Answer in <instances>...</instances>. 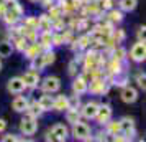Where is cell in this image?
<instances>
[{"instance_id":"6da1fadb","label":"cell","mask_w":146,"mask_h":142,"mask_svg":"<svg viewBox=\"0 0 146 142\" xmlns=\"http://www.w3.org/2000/svg\"><path fill=\"white\" fill-rule=\"evenodd\" d=\"M72 135L77 141H92V129L87 126L86 122L77 121L76 124H72Z\"/></svg>"},{"instance_id":"7c38bea8","label":"cell","mask_w":146,"mask_h":142,"mask_svg":"<svg viewBox=\"0 0 146 142\" xmlns=\"http://www.w3.org/2000/svg\"><path fill=\"white\" fill-rule=\"evenodd\" d=\"M87 88H89V83H87V79L84 78V76H77L76 79H74L72 83V91L74 94L77 96H82L87 93Z\"/></svg>"},{"instance_id":"277c9868","label":"cell","mask_w":146,"mask_h":142,"mask_svg":"<svg viewBox=\"0 0 146 142\" xmlns=\"http://www.w3.org/2000/svg\"><path fill=\"white\" fill-rule=\"evenodd\" d=\"M40 83H41V89L44 93H49V94L58 93L61 89V79L58 76H46L44 79H40Z\"/></svg>"},{"instance_id":"8fae6325","label":"cell","mask_w":146,"mask_h":142,"mask_svg":"<svg viewBox=\"0 0 146 142\" xmlns=\"http://www.w3.org/2000/svg\"><path fill=\"white\" fill-rule=\"evenodd\" d=\"M120 98L126 104H133V102L138 99V91L133 88V86H123L121 93H120Z\"/></svg>"},{"instance_id":"3957f363","label":"cell","mask_w":146,"mask_h":142,"mask_svg":"<svg viewBox=\"0 0 146 142\" xmlns=\"http://www.w3.org/2000/svg\"><path fill=\"white\" fill-rule=\"evenodd\" d=\"M38 131V122H36V117H31V116H27L20 121V132L23 135H35Z\"/></svg>"},{"instance_id":"ba28073f","label":"cell","mask_w":146,"mask_h":142,"mask_svg":"<svg viewBox=\"0 0 146 142\" xmlns=\"http://www.w3.org/2000/svg\"><path fill=\"white\" fill-rule=\"evenodd\" d=\"M7 89H8V93H12V94H21L27 89V86H25V83H23V79L20 76H15V78H12L7 83Z\"/></svg>"},{"instance_id":"1f68e13d","label":"cell","mask_w":146,"mask_h":142,"mask_svg":"<svg viewBox=\"0 0 146 142\" xmlns=\"http://www.w3.org/2000/svg\"><path fill=\"white\" fill-rule=\"evenodd\" d=\"M89 41H90V38H89V36H82V38L77 41V43H79V46H80V48H86L87 45H89Z\"/></svg>"},{"instance_id":"4fadbf2b","label":"cell","mask_w":146,"mask_h":142,"mask_svg":"<svg viewBox=\"0 0 146 142\" xmlns=\"http://www.w3.org/2000/svg\"><path fill=\"white\" fill-rule=\"evenodd\" d=\"M28 99L25 98V96H17L13 99V102H12V108H13L15 112H25L28 108Z\"/></svg>"},{"instance_id":"f35d334b","label":"cell","mask_w":146,"mask_h":142,"mask_svg":"<svg viewBox=\"0 0 146 142\" xmlns=\"http://www.w3.org/2000/svg\"><path fill=\"white\" fill-rule=\"evenodd\" d=\"M0 71H2V61H0Z\"/></svg>"},{"instance_id":"30bf717a","label":"cell","mask_w":146,"mask_h":142,"mask_svg":"<svg viewBox=\"0 0 146 142\" xmlns=\"http://www.w3.org/2000/svg\"><path fill=\"white\" fill-rule=\"evenodd\" d=\"M21 79L25 83V86L30 89H33L38 86V83H40V71H35V69H30L27 71L25 75L21 76Z\"/></svg>"},{"instance_id":"83f0119b","label":"cell","mask_w":146,"mask_h":142,"mask_svg":"<svg viewBox=\"0 0 146 142\" xmlns=\"http://www.w3.org/2000/svg\"><path fill=\"white\" fill-rule=\"evenodd\" d=\"M145 81H146V76H145V73H139L138 76H136V83H138V86L143 91H145V88H146V84H145Z\"/></svg>"},{"instance_id":"4dcf8cb0","label":"cell","mask_w":146,"mask_h":142,"mask_svg":"<svg viewBox=\"0 0 146 142\" xmlns=\"http://www.w3.org/2000/svg\"><path fill=\"white\" fill-rule=\"evenodd\" d=\"M79 96L76 94L74 98H69V108H72V109H77L79 108Z\"/></svg>"},{"instance_id":"7402d4cb","label":"cell","mask_w":146,"mask_h":142,"mask_svg":"<svg viewBox=\"0 0 146 142\" xmlns=\"http://www.w3.org/2000/svg\"><path fill=\"white\" fill-rule=\"evenodd\" d=\"M66 119L69 124H76L77 121H80V112L77 109H72V108H67L66 109Z\"/></svg>"},{"instance_id":"d6a6232c","label":"cell","mask_w":146,"mask_h":142,"mask_svg":"<svg viewBox=\"0 0 146 142\" xmlns=\"http://www.w3.org/2000/svg\"><path fill=\"white\" fill-rule=\"evenodd\" d=\"M102 7L105 10H110L112 8V0H102Z\"/></svg>"},{"instance_id":"8d00e7d4","label":"cell","mask_w":146,"mask_h":142,"mask_svg":"<svg viewBox=\"0 0 146 142\" xmlns=\"http://www.w3.org/2000/svg\"><path fill=\"white\" fill-rule=\"evenodd\" d=\"M5 2H7V0H0V5H5Z\"/></svg>"},{"instance_id":"7a4b0ae2","label":"cell","mask_w":146,"mask_h":142,"mask_svg":"<svg viewBox=\"0 0 146 142\" xmlns=\"http://www.w3.org/2000/svg\"><path fill=\"white\" fill-rule=\"evenodd\" d=\"M67 137H69V129L64 126V124H54L51 131L48 132V141L53 139V141H59V142H66Z\"/></svg>"},{"instance_id":"9a60e30c","label":"cell","mask_w":146,"mask_h":142,"mask_svg":"<svg viewBox=\"0 0 146 142\" xmlns=\"http://www.w3.org/2000/svg\"><path fill=\"white\" fill-rule=\"evenodd\" d=\"M67 108H69V98H66V96H58V98H54V102H53L54 111H66Z\"/></svg>"},{"instance_id":"e575fe53","label":"cell","mask_w":146,"mask_h":142,"mask_svg":"<svg viewBox=\"0 0 146 142\" xmlns=\"http://www.w3.org/2000/svg\"><path fill=\"white\" fill-rule=\"evenodd\" d=\"M7 129V122H5V119H0V132H3Z\"/></svg>"},{"instance_id":"d6986e66","label":"cell","mask_w":146,"mask_h":142,"mask_svg":"<svg viewBox=\"0 0 146 142\" xmlns=\"http://www.w3.org/2000/svg\"><path fill=\"white\" fill-rule=\"evenodd\" d=\"M28 116H31V117H40L41 114H43V109L40 108V104H38V101H35V102H28V108H27V111H25Z\"/></svg>"},{"instance_id":"f1b7e54d","label":"cell","mask_w":146,"mask_h":142,"mask_svg":"<svg viewBox=\"0 0 146 142\" xmlns=\"http://www.w3.org/2000/svg\"><path fill=\"white\" fill-rule=\"evenodd\" d=\"M25 27L36 28V27H38V18H31V17H28L27 20H25Z\"/></svg>"},{"instance_id":"d590c367","label":"cell","mask_w":146,"mask_h":142,"mask_svg":"<svg viewBox=\"0 0 146 142\" xmlns=\"http://www.w3.org/2000/svg\"><path fill=\"white\" fill-rule=\"evenodd\" d=\"M3 141H18V137H15V135L8 134V135H5V137H3Z\"/></svg>"},{"instance_id":"9c48e42d","label":"cell","mask_w":146,"mask_h":142,"mask_svg":"<svg viewBox=\"0 0 146 142\" xmlns=\"http://www.w3.org/2000/svg\"><path fill=\"white\" fill-rule=\"evenodd\" d=\"M97 109H99V102L95 101H89L86 102L82 108H80V116L84 119H95V114H97Z\"/></svg>"},{"instance_id":"d4e9b609","label":"cell","mask_w":146,"mask_h":142,"mask_svg":"<svg viewBox=\"0 0 146 142\" xmlns=\"http://www.w3.org/2000/svg\"><path fill=\"white\" fill-rule=\"evenodd\" d=\"M108 18H110L112 22H121L123 20V15H121V12H118V10H112V8H110Z\"/></svg>"},{"instance_id":"836d02e7","label":"cell","mask_w":146,"mask_h":142,"mask_svg":"<svg viewBox=\"0 0 146 142\" xmlns=\"http://www.w3.org/2000/svg\"><path fill=\"white\" fill-rule=\"evenodd\" d=\"M40 2H43L41 5L44 8H49V7H53V0H40Z\"/></svg>"},{"instance_id":"e0dca14e","label":"cell","mask_w":146,"mask_h":142,"mask_svg":"<svg viewBox=\"0 0 146 142\" xmlns=\"http://www.w3.org/2000/svg\"><path fill=\"white\" fill-rule=\"evenodd\" d=\"M51 27H53V23H51V18H49L48 15H41L40 18H38V27H36V30L51 32Z\"/></svg>"},{"instance_id":"8992f818","label":"cell","mask_w":146,"mask_h":142,"mask_svg":"<svg viewBox=\"0 0 146 142\" xmlns=\"http://www.w3.org/2000/svg\"><path fill=\"white\" fill-rule=\"evenodd\" d=\"M95 119L99 121V124L105 126L107 122L112 119V108H110L108 104H99V109H97Z\"/></svg>"},{"instance_id":"44dd1931","label":"cell","mask_w":146,"mask_h":142,"mask_svg":"<svg viewBox=\"0 0 146 142\" xmlns=\"http://www.w3.org/2000/svg\"><path fill=\"white\" fill-rule=\"evenodd\" d=\"M87 91H90V93H105L107 91V86L104 81H100V79H94L92 83H90V88H87Z\"/></svg>"},{"instance_id":"f546056e","label":"cell","mask_w":146,"mask_h":142,"mask_svg":"<svg viewBox=\"0 0 146 142\" xmlns=\"http://www.w3.org/2000/svg\"><path fill=\"white\" fill-rule=\"evenodd\" d=\"M69 75L71 76L77 75V60H72L71 63H69Z\"/></svg>"},{"instance_id":"74e56055","label":"cell","mask_w":146,"mask_h":142,"mask_svg":"<svg viewBox=\"0 0 146 142\" xmlns=\"http://www.w3.org/2000/svg\"><path fill=\"white\" fill-rule=\"evenodd\" d=\"M30 2H40V0H30Z\"/></svg>"},{"instance_id":"2e32d148","label":"cell","mask_w":146,"mask_h":142,"mask_svg":"<svg viewBox=\"0 0 146 142\" xmlns=\"http://www.w3.org/2000/svg\"><path fill=\"white\" fill-rule=\"evenodd\" d=\"M13 43H10V41L3 40L0 41V58H8V56H12L13 53Z\"/></svg>"},{"instance_id":"5bb4252c","label":"cell","mask_w":146,"mask_h":142,"mask_svg":"<svg viewBox=\"0 0 146 142\" xmlns=\"http://www.w3.org/2000/svg\"><path fill=\"white\" fill-rule=\"evenodd\" d=\"M53 102H54V98L49 96V93L43 94L40 99H38V104H40V108L43 109V112H44V111H51V109H53Z\"/></svg>"},{"instance_id":"5b68a950","label":"cell","mask_w":146,"mask_h":142,"mask_svg":"<svg viewBox=\"0 0 146 142\" xmlns=\"http://www.w3.org/2000/svg\"><path fill=\"white\" fill-rule=\"evenodd\" d=\"M130 58H131L135 63H143V61H145V58H146V45H145V40H138L131 46Z\"/></svg>"},{"instance_id":"4316f807","label":"cell","mask_w":146,"mask_h":142,"mask_svg":"<svg viewBox=\"0 0 146 142\" xmlns=\"http://www.w3.org/2000/svg\"><path fill=\"white\" fill-rule=\"evenodd\" d=\"M27 43H28V40L25 36H18V38H17V48H18L20 51H25V50H27V46H28Z\"/></svg>"},{"instance_id":"ac0fdd59","label":"cell","mask_w":146,"mask_h":142,"mask_svg":"<svg viewBox=\"0 0 146 142\" xmlns=\"http://www.w3.org/2000/svg\"><path fill=\"white\" fill-rule=\"evenodd\" d=\"M21 15H18L17 12H12V10H8V8H5V13L2 15V18H3V22L7 23V25H15L17 22L20 20Z\"/></svg>"},{"instance_id":"ffe728a7","label":"cell","mask_w":146,"mask_h":142,"mask_svg":"<svg viewBox=\"0 0 146 142\" xmlns=\"http://www.w3.org/2000/svg\"><path fill=\"white\" fill-rule=\"evenodd\" d=\"M138 5V0H118V7L121 12H133Z\"/></svg>"},{"instance_id":"603a6c76","label":"cell","mask_w":146,"mask_h":142,"mask_svg":"<svg viewBox=\"0 0 146 142\" xmlns=\"http://www.w3.org/2000/svg\"><path fill=\"white\" fill-rule=\"evenodd\" d=\"M41 51H43V46H41V45H38V43H33L31 46H27V50H25L23 53L27 55V58H30V60H31V58H35L36 55H40Z\"/></svg>"},{"instance_id":"484cf974","label":"cell","mask_w":146,"mask_h":142,"mask_svg":"<svg viewBox=\"0 0 146 142\" xmlns=\"http://www.w3.org/2000/svg\"><path fill=\"white\" fill-rule=\"evenodd\" d=\"M105 126H108V132L110 134H115L117 135V132H120V122H107Z\"/></svg>"},{"instance_id":"cb8c5ba5","label":"cell","mask_w":146,"mask_h":142,"mask_svg":"<svg viewBox=\"0 0 146 142\" xmlns=\"http://www.w3.org/2000/svg\"><path fill=\"white\" fill-rule=\"evenodd\" d=\"M41 58H43L44 66H48V65L54 63V60H56V55H54V51H51V50H46V51H41Z\"/></svg>"},{"instance_id":"52a82bcc","label":"cell","mask_w":146,"mask_h":142,"mask_svg":"<svg viewBox=\"0 0 146 142\" xmlns=\"http://www.w3.org/2000/svg\"><path fill=\"white\" fill-rule=\"evenodd\" d=\"M120 132L125 135V141L126 139H131L133 135H135V122H133V119L123 117L120 121Z\"/></svg>"}]
</instances>
